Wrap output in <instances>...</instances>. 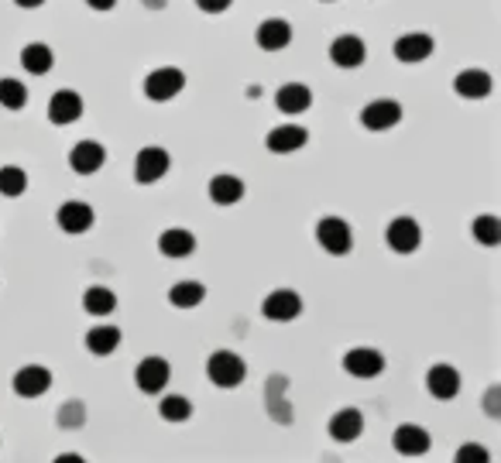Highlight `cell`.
<instances>
[{"mask_svg": "<svg viewBox=\"0 0 501 463\" xmlns=\"http://www.w3.org/2000/svg\"><path fill=\"white\" fill-rule=\"evenodd\" d=\"M430 433L422 429V426H413V422H405V426H398L395 429V450L402 453V457H422L426 450H430Z\"/></svg>", "mask_w": 501, "mask_h": 463, "instance_id": "obj_18", "label": "cell"}, {"mask_svg": "<svg viewBox=\"0 0 501 463\" xmlns=\"http://www.w3.org/2000/svg\"><path fill=\"white\" fill-rule=\"evenodd\" d=\"M55 62V55H52V48L42 42H31L21 48V66L24 72H31V76H45L48 69Z\"/></svg>", "mask_w": 501, "mask_h": 463, "instance_id": "obj_26", "label": "cell"}, {"mask_svg": "<svg viewBox=\"0 0 501 463\" xmlns=\"http://www.w3.org/2000/svg\"><path fill=\"white\" fill-rule=\"evenodd\" d=\"M430 55H433V38L422 35V31L402 35V38L395 42V59L405 62V66H415V62H422V59H430Z\"/></svg>", "mask_w": 501, "mask_h": 463, "instance_id": "obj_16", "label": "cell"}, {"mask_svg": "<svg viewBox=\"0 0 501 463\" xmlns=\"http://www.w3.org/2000/svg\"><path fill=\"white\" fill-rule=\"evenodd\" d=\"M327 4H330V0H327Z\"/></svg>", "mask_w": 501, "mask_h": 463, "instance_id": "obj_40", "label": "cell"}, {"mask_svg": "<svg viewBox=\"0 0 501 463\" xmlns=\"http://www.w3.org/2000/svg\"><path fill=\"white\" fill-rule=\"evenodd\" d=\"M292 42V24L285 18H268V21L258 24V45L264 52H282Z\"/></svg>", "mask_w": 501, "mask_h": 463, "instance_id": "obj_21", "label": "cell"}, {"mask_svg": "<svg viewBox=\"0 0 501 463\" xmlns=\"http://www.w3.org/2000/svg\"><path fill=\"white\" fill-rule=\"evenodd\" d=\"M203 299H206L203 282H175V285L169 288V302H172L175 309H193V306H199Z\"/></svg>", "mask_w": 501, "mask_h": 463, "instance_id": "obj_28", "label": "cell"}, {"mask_svg": "<svg viewBox=\"0 0 501 463\" xmlns=\"http://www.w3.org/2000/svg\"><path fill=\"white\" fill-rule=\"evenodd\" d=\"M158 412H162L165 422H186L193 416V405H189V398H182V395H165L162 405H158Z\"/></svg>", "mask_w": 501, "mask_h": 463, "instance_id": "obj_31", "label": "cell"}, {"mask_svg": "<svg viewBox=\"0 0 501 463\" xmlns=\"http://www.w3.org/2000/svg\"><path fill=\"white\" fill-rule=\"evenodd\" d=\"M275 103H279L282 113H303L313 107V89L303 87V83H288V87L275 93Z\"/></svg>", "mask_w": 501, "mask_h": 463, "instance_id": "obj_23", "label": "cell"}, {"mask_svg": "<svg viewBox=\"0 0 501 463\" xmlns=\"http://www.w3.org/2000/svg\"><path fill=\"white\" fill-rule=\"evenodd\" d=\"M158 251H162L165 258H189V254L196 251V237H193L186 227H169V230H162V237H158Z\"/></svg>", "mask_w": 501, "mask_h": 463, "instance_id": "obj_20", "label": "cell"}, {"mask_svg": "<svg viewBox=\"0 0 501 463\" xmlns=\"http://www.w3.org/2000/svg\"><path fill=\"white\" fill-rule=\"evenodd\" d=\"M83 309H87L89 316H110L113 309H117V295L110 292V288L104 285H89L87 292H83Z\"/></svg>", "mask_w": 501, "mask_h": 463, "instance_id": "obj_27", "label": "cell"}, {"mask_svg": "<svg viewBox=\"0 0 501 463\" xmlns=\"http://www.w3.org/2000/svg\"><path fill=\"white\" fill-rule=\"evenodd\" d=\"M262 312L264 319H271V323H292L303 312V299L292 288H275V292H268V299L262 302Z\"/></svg>", "mask_w": 501, "mask_h": 463, "instance_id": "obj_5", "label": "cell"}, {"mask_svg": "<svg viewBox=\"0 0 501 463\" xmlns=\"http://www.w3.org/2000/svg\"><path fill=\"white\" fill-rule=\"evenodd\" d=\"M316 241L320 247L327 251V254H347L350 247H354V230H350L347 220H340V217H323V220L316 223Z\"/></svg>", "mask_w": 501, "mask_h": 463, "instance_id": "obj_3", "label": "cell"}, {"mask_svg": "<svg viewBox=\"0 0 501 463\" xmlns=\"http://www.w3.org/2000/svg\"><path fill=\"white\" fill-rule=\"evenodd\" d=\"M83 422H87V409H83V401H76V398H72V401H66V405L59 409V426H63V429H79Z\"/></svg>", "mask_w": 501, "mask_h": 463, "instance_id": "obj_33", "label": "cell"}, {"mask_svg": "<svg viewBox=\"0 0 501 463\" xmlns=\"http://www.w3.org/2000/svg\"><path fill=\"white\" fill-rule=\"evenodd\" d=\"M83 117V96L76 89H55L52 100H48V120L52 124H72Z\"/></svg>", "mask_w": 501, "mask_h": 463, "instance_id": "obj_12", "label": "cell"}, {"mask_svg": "<svg viewBox=\"0 0 501 463\" xmlns=\"http://www.w3.org/2000/svg\"><path fill=\"white\" fill-rule=\"evenodd\" d=\"M121 347V330L117 327H110V323H100V327H93L87 333V351L96 353V357H107Z\"/></svg>", "mask_w": 501, "mask_h": 463, "instance_id": "obj_25", "label": "cell"}, {"mask_svg": "<svg viewBox=\"0 0 501 463\" xmlns=\"http://www.w3.org/2000/svg\"><path fill=\"white\" fill-rule=\"evenodd\" d=\"M182 87H186V72L175 66H162V69H154V72H148V79H145V96L154 100V103H165V100L179 96Z\"/></svg>", "mask_w": 501, "mask_h": 463, "instance_id": "obj_2", "label": "cell"}, {"mask_svg": "<svg viewBox=\"0 0 501 463\" xmlns=\"http://www.w3.org/2000/svg\"><path fill=\"white\" fill-rule=\"evenodd\" d=\"M141 4H148V7H165V0H141Z\"/></svg>", "mask_w": 501, "mask_h": 463, "instance_id": "obj_39", "label": "cell"}, {"mask_svg": "<svg viewBox=\"0 0 501 463\" xmlns=\"http://www.w3.org/2000/svg\"><path fill=\"white\" fill-rule=\"evenodd\" d=\"M96 220V213H93V206L83 203V199H69L59 206V213H55V223L66 230V234H87L89 227Z\"/></svg>", "mask_w": 501, "mask_h": 463, "instance_id": "obj_11", "label": "cell"}, {"mask_svg": "<svg viewBox=\"0 0 501 463\" xmlns=\"http://www.w3.org/2000/svg\"><path fill=\"white\" fill-rule=\"evenodd\" d=\"M172 169V158L165 148H158V145H148V148H141L138 158H134V178L141 182V186H152L158 178L165 176Z\"/></svg>", "mask_w": 501, "mask_h": 463, "instance_id": "obj_4", "label": "cell"}, {"mask_svg": "<svg viewBox=\"0 0 501 463\" xmlns=\"http://www.w3.org/2000/svg\"><path fill=\"white\" fill-rule=\"evenodd\" d=\"M18 7H24V11H35V7H42L45 0H14Z\"/></svg>", "mask_w": 501, "mask_h": 463, "instance_id": "obj_38", "label": "cell"}, {"mask_svg": "<svg viewBox=\"0 0 501 463\" xmlns=\"http://www.w3.org/2000/svg\"><path fill=\"white\" fill-rule=\"evenodd\" d=\"M491 72H484V69H463L457 72V79H454V89H457L463 100H484L488 93H491Z\"/></svg>", "mask_w": 501, "mask_h": 463, "instance_id": "obj_19", "label": "cell"}, {"mask_svg": "<svg viewBox=\"0 0 501 463\" xmlns=\"http://www.w3.org/2000/svg\"><path fill=\"white\" fill-rule=\"evenodd\" d=\"M426 388H430V395L439 398V401H450V398L460 392L457 368H450V364H436V368H430V375H426Z\"/></svg>", "mask_w": 501, "mask_h": 463, "instance_id": "obj_17", "label": "cell"}, {"mask_svg": "<svg viewBox=\"0 0 501 463\" xmlns=\"http://www.w3.org/2000/svg\"><path fill=\"white\" fill-rule=\"evenodd\" d=\"M344 371L354 377H378L385 371V357L374 347H354L344 353Z\"/></svg>", "mask_w": 501, "mask_h": 463, "instance_id": "obj_13", "label": "cell"}, {"mask_svg": "<svg viewBox=\"0 0 501 463\" xmlns=\"http://www.w3.org/2000/svg\"><path fill=\"white\" fill-rule=\"evenodd\" d=\"M52 388V371L42 364H24L21 371L14 375V392L21 398H38Z\"/></svg>", "mask_w": 501, "mask_h": 463, "instance_id": "obj_14", "label": "cell"}, {"mask_svg": "<svg viewBox=\"0 0 501 463\" xmlns=\"http://www.w3.org/2000/svg\"><path fill=\"white\" fill-rule=\"evenodd\" d=\"M498 398H501V388H491V392H488V405H484L488 416H498Z\"/></svg>", "mask_w": 501, "mask_h": 463, "instance_id": "obj_36", "label": "cell"}, {"mask_svg": "<svg viewBox=\"0 0 501 463\" xmlns=\"http://www.w3.org/2000/svg\"><path fill=\"white\" fill-rule=\"evenodd\" d=\"M364 429V416L357 409H340L333 419H330V436L337 442H354Z\"/></svg>", "mask_w": 501, "mask_h": 463, "instance_id": "obj_22", "label": "cell"}, {"mask_svg": "<svg viewBox=\"0 0 501 463\" xmlns=\"http://www.w3.org/2000/svg\"><path fill=\"white\" fill-rule=\"evenodd\" d=\"M305 141H309V131L299 128V124H282V128H271V134L264 137V145H268V152L271 154H292L305 148Z\"/></svg>", "mask_w": 501, "mask_h": 463, "instance_id": "obj_15", "label": "cell"}, {"mask_svg": "<svg viewBox=\"0 0 501 463\" xmlns=\"http://www.w3.org/2000/svg\"><path fill=\"white\" fill-rule=\"evenodd\" d=\"M169 377H172V368H169V360H165V357H145V360L134 368V381H138V388H141L145 395H158V392H165Z\"/></svg>", "mask_w": 501, "mask_h": 463, "instance_id": "obj_6", "label": "cell"}, {"mask_svg": "<svg viewBox=\"0 0 501 463\" xmlns=\"http://www.w3.org/2000/svg\"><path fill=\"white\" fill-rule=\"evenodd\" d=\"M104 161H107V152H104L100 141H79V145H72V152H69V169H72L76 176H93V172H100Z\"/></svg>", "mask_w": 501, "mask_h": 463, "instance_id": "obj_9", "label": "cell"}, {"mask_svg": "<svg viewBox=\"0 0 501 463\" xmlns=\"http://www.w3.org/2000/svg\"><path fill=\"white\" fill-rule=\"evenodd\" d=\"M471 230H474V237H478L484 247H498L501 244V220L498 217H491V213L478 217V220L471 223Z\"/></svg>", "mask_w": 501, "mask_h": 463, "instance_id": "obj_29", "label": "cell"}, {"mask_svg": "<svg viewBox=\"0 0 501 463\" xmlns=\"http://www.w3.org/2000/svg\"><path fill=\"white\" fill-rule=\"evenodd\" d=\"M330 59L340 69H357L364 66V59H368V45L357 35H337L333 45H330Z\"/></svg>", "mask_w": 501, "mask_h": 463, "instance_id": "obj_10", "label": "cell"}, {"mask_svg": "<svg viewBox=\"0 0 501 463\" xmlns=\"http://www.w3.org/2000/svg\"><path fill=\"white\" fill-rule=\"evenodd\" d=\"M206 377H210L217 388H238L240 381L247 377V364H244L234 351H217L206 360Z\"/></svg>", "mask_w": 501, "mask_h": 463, "instance_id": "obj_1", "label": "cell"}, {"mask_svg": "<svg viewBox=\"0 0 501 463\" xmlns=\"http://www.w3.org/2000/svg\"><path fill=\"white\" fill-rule=\"evenodd\" d=\"M398 120H402V103L392 100V96L371 100L368 107L361 111V124H364L368 131H392Z\"/></svg>", "mask_w": 501, "mask_h": 463, "instance_id": "obj_7", "label": "cell"}, {"mask_svg": "<svg viewBox=\"0 0 501 463\" xmlns=\"http://www.w3.org/2000/svg\"><path fill=\"white\" fill-rule=\"evenodd\" d=\"M210 199L217 206H234L244 199V182L238 176H213L210 178Z\"/></svg>", "mask_w": 501, "mask_h": 463, "instance_id": "obj_24", "label": "cell"}, {"mask_svg": "<svg viewBox=\"0 0 501 463\" xmlns=\"http://www.w3.org/2000/svg\"><path fill=\"white\" fill-rule=\"evenodd\" d=\"M457 463H488V450L478 442H463L457 450Z\"/></svg>", "mask_w": 501, "mask_h": 463, "instance_id": "obj_34", "label": "cell"}, {"mask_svg": "<svg viewBox=\"0 0 501 463\" xmlns=\"http://www.w3.org/2000/svg\"><path fill=\"white\" fill-rule=\"evenodd\" d=\"M87 4L93 7V11H110V7L117 4V0H87Z\"/></svg>", "mask_w": 501, "mask_h": 463, "instance_id": "obj_37", "label": "cell"}, {"mask_svg": "<svg viewBox=\"0 0 501 463\" xmlns=\"http://www.w3.org/2000/svg\"><path fill=\"white\" fill-rule=\"evenodd\" d=\"M0 103L7 111H21L28 103V89H24L21 79H0Z\"/></svg>", "mask_w": 501, "mask_h": 463, "instance_id": "obj_32", "label": "cell"}, {"mask_svg": "<svg viewBox=\"0 0 501 463\" xmlns=\"http://www.w3.org/2000/svg\"><path fill=\"white\" fill-rule=\"evenodd\" d=\"M385 241L392 247L395 254H413L419 251V244H422V230H419V223L413 217H398L385 227Z\"/></svg>", "mask_w": 501, "mask_h": 463, "instance_id": "obj_8", "label": "cell"}, {"mask_svg": "<svg viewBox=\"0 0 501 463\" xmlns=\"http://www.w3.org/2000/svg\"><path fill=\"white\" fill-rule=\"evenodd\" d=\"M28 189V172L18 165H7L0 169V196H24Z\"/></svg>", "mask_w": 501, "mask_h": 463, "instance_id": "obj_30", "label": "cell"}, {"mask_svg": "<svg viewBox=\"0 0 501 463\" xmlns=\"http://www.w3.org/2000/svg\"><path fill=\"white\" fill-rule=\"evenodd\" d=\"M230 4H234V0H196V7L206 11V14H223Z\"/></svg>", "mask_w": 501, "mask_h": 463, "instance_id": "obj_35", "label": "cell"}]
</instances>
